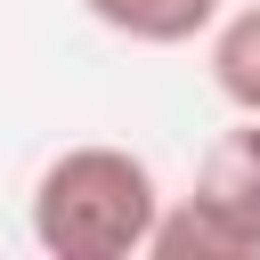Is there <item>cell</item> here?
Returning <instances> with one entry per match:
<instances>
[{"label": "cell", "mask_w": 260, "mask_h": 260, "mask_svg": "<svg viewBox=\"0 0 260 260\" xmlns=\"http://www.w3.org/2000/svg\"><path fill=\"white\" fill-rule=\"evenodd\" d=\"M162 179L146 154L130 146H65L41 162L32 179V203H24V228L49 260H138L154 244V219H162Z\"/></svg>", "instance_id": "1"}, {"label": "cell", "mask_w": 260, "mask_h": 260, "mask_svg": "<svg viewBox=\"0 0 260 260\" xmlns=\"http://www.w3.org/2000/svg\"><path fill=\"white\" fill-rule=\"evenodd\" d=\"M146 260H260V114L211 138L195 187L162 203Z\"/></svg>", "instance_id": "2"}, {"label": "cell", "mask_w": 260, "mask_h": 260, "mask_svg": "<svg viewBox=\"0 0 260 260\" xmlns=\"http://www.w3.org/2000/svg\"><path fill=\"white\" fill-rule=\"evenodd\" d=\"M81 8L114 41H138V49H187L228 16V0H81Z\"/></svg>", "instance_id": "3"}, {"label": "cell", "mask_w": 260, "mask_h": 260, "mask_svg": "<svg viewBox=\"0 0 260 260\" xmlns=\"http://www.w3.org/2000/svg\"><path fill=\"white\" fill-rule=\"evenodd\" d=\"M203 65H211V89L236 114H260V0L252 8H228L203 32Z\"/></svg>", "instance_id": "4"}]
</instances>
